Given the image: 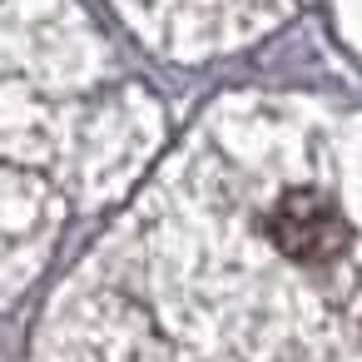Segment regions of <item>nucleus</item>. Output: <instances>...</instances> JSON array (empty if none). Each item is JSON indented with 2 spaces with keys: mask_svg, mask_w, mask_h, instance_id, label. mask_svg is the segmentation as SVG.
<instances>
[{
  "mask_svg": "<svg viewBox=\"0 0 362 362\" xmlns=\"http://www.w3.org/2000/svg\"><path fill=\"white\" fill-rule=\"evenodd\" d=\"M268 238L278 243V253H288L293 263H327L347 248L352 228L342 218L337 204H327L322 194L293 189L273 204L268 214Z\"/></svg>",
  "mask_w": 362,
  "mask_h": 362,
  "instance_id": "obj_1",
  "label": "nucleus"
}]
</instances>
